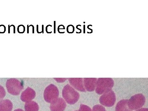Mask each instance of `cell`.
Listing matches in <instances>:
<instances>
[{"instance_id": "cell-23", "label": "cell", "mask_w": 148, "mask_h": 111, "mask_svg": "<svg viewBox=\"0 0 148 111\" xmlns=\"http://www.w3.org/2000/svg\"><path fill=\"white\" fill-rule=\"evenodd\" d=\"M30 27H32V33L33 34H34V26H33V25H30Z\"/></svg>"}, {"instance_id": "cell-18", "label": "cell", "mask_w": 148, "mask_h": 111, "mask_svg": "<svg viewBox=\"0 0 148 111\" xmlns=\"http://www.w3.org/2000/svg\"><path fill=\"white\" fill-rule=\"evenodd\" d=\"M5 95V91L4 88L0 85V100L3 99Z\"/></svg>"}, {"instance_id": "cell-2", "label": "cell", "mask_w": 148, "mask_h": 111, "mask_svg": "<svg viewBox=\"0 0 148 111\" xmlns=\"http://www.w3.org/2000/svg\"><path fill=\"white\" fill-rule=\"evenodd\" d=\"M62 96L68 104L73 105L79 99V93L73 88L68 84L65 86L62 90Z\"/></svg>"}, {"instance_id": "cell-14", "label": "cell", "mask_w": 148, "mask_h": 111, "mask_svg": "<svg viewBox=\"0 0 148 111\" xmlns=\"http://www.w3.org/2000/svg\"><path fill=\"white\" fill-rule=\"evenodd\" d=\"M92 111H106L104 107L101 105H97L93 106Z\"/></svg>"}, {"instance_id": "cell-16", "label": "cell", "mask_w": 148, "mask_h": 111, "mask_svg": "<svg viewBox=\"0 0 148 111\" xmlns=\"http://www.w3.org/2000/svg\"><path fill=\"white\" fill-rule=\"evenodd\" d=\"M25 31H26V29L24 25H19L17 27V32L19 34H24Z\"/></svg>"}, {"instance_id": "cell-15", "label": "cell", "mask_w": 148, "mask_h": 111, "mask_svg": "<svg viewBox=\"0 0 148 111\" xmlns=\"http://www.w3.org/2000/svg\"><path fill=\"white\" fill-rule=\"evenodd\" d=\"M78 111H92V110L88 106L81 104L79 110Z\"/></svg>"}, {"instance_id": "cell-21", "label": "cell", "mask_w": 148, "mask_h": 111, "mask_svg": "<svg viewBox=\"0 0 148 111\" xmlns=\"http://www.w3.org/2000/svg\"><path fill=\"white\" fill-rule=\"evenodd\" d=\"M65 27H64V25H60L58 27V32L59 33L60 32V30H65Z\"/></svg>"}, {"instance_id": "cell-8", "label": "cell", "mask_w": 148, "mask_h": 111, "mask_svg": "<svg viewBox=\"0 0 148 111\" xmlns=\"http://www.w3.org/2000/svg\"><path fill=\"white\" fill-rule=\"evenodd\" d=\"M69 80L70 84L77 90L81 92H86L84 85L83 78H69Z\"/></svg>"}, {"instance_id": "cell-29", "label": "cell", "mask_w": 148, "mask_h": 111, "mask_svg": "<svg viewBox=\"0 0 148 111\" xmlns=\"http://www.w3.org/2000/svg\"><path fill=\"white\" fill-rule=\"evenodd\" d=\"M42 33L44 34V25H42Z\"/></svg>"}, {"instance_id": "cell-11", "label": "cell", "mask_w": 148, "mask_h": 111, "mask_svg": "<svg viewBox=\"0 0 148 111\" xmlns=\"http://www.w3.org/2000/svg\"><path fill=\"white\" fill-rule=\"evenodd\" d=\"M12 103L9 100H3L0 101V111H11L12 110Z\"/></svg>"}, {"instance_id": "cell-27", "label": "cell", "mask_w": 148, "mask_h": 111, "mask_svg": "<svg viewBox=\"0 0 148 111\" xmlns=\"http://www.w3.org/2000/svg\"><path fill=\"white\" fill-rule=\"evenodd\" d=\"M10 25H8V34H10Z\"/></svg>"}, {"instance_id": "cell-13", "label": "cell", "mask_w": 148, "mask_h": 111, "mask_svg": "<svg viewBox=\"0 0 148 111\" xmlns=\"http://www.w3.org/2000/svg\"><path fill=\"white\" fill-rule=\"evenodd\" d=\"M25 105L31 107L30 108L25 109L26 111H38L39 110V106L37 103L34 101L31 102H27Z\"/></svg>"}, {"instance_id": "cell-5", "label": "cell", "mask_w": 148, "mask_h": 111, "mask_svg": "<svg viewBox=\"0 0 148 111\" xmlns=\"http://www.w3.org/2000/svg\"><path fill=\"white\" fill-rule=\"evenodd\" d=\"M59 95L58 88L53 84H51L46 88L44 93L45 100L49 103H52L57 100Z\"/></svg>"}, {"instance_id": "cell-20", "label": "cell", "mask_w": 148, "mask_h": 111, "mask_svg": "<svg viewBox=\"0 0 148 111\" xmlns=\"http://www.w3.org/2000/svg\"><path fill=\"white\" fill-rule=\"evenodd\" d=\"M56 81H57V82L62 83L65 82V81L68 79L67 78H54Z\"/></svg>"}, {"instance_id": "cell-22", "label": "cell", "mask_w": 148, "mask_h": 111, "mask_svg": "<svg viewBox=\"0 0 148 111\" xmlns=\"http://www.w3.org/2000/svg\"><path fill=\"white\" fill-rule=\"evenodd\" d=\"M135 111H148V108H144L138 109V110H137Z\"/></svg>"}, {"instance_id": "cell-30", "label": "cell", "mask_w": 148, "mask_h": 111, "mask_svg": "<svg viewBox=\"0 0 148 111\" xmlns=\"http://www.w3.org/2000/svg\"><path fill=\"white\" fill-rule=\"evenodd\" d=\"M78 111L77 110H76V111Z\"/></svg>"}, {"instance_id": "cell-26", "label": "cell", "mask_w": 148, "mask_h": 111, "mask_svg": "<svg viewBox=\"0 0 148 111\" xmlns=\"http://www.w3.org/2000/svg\"><path fill=\"white\" fill-rule=\"evenodd\" d=\"M29 25H27V34H29Z\"/></svg>"}, {"instance_id": "cell-1", "label": "cell", "mask_w": 148, "mask_h": 111, "mask_svg": "<svg viewBox=\"0 0 148 111\" xmlns=\"http://www.w3.org/2000/svg\"><path fill=\"white\" fill-rule=\"evenodd\" d=\"M114 85L113 79L110 78H100L97 79L95 92L102 95L110 91Z\"/></svg>"}, {"instance_id": "cell-19", "label": "cell", "mask_w": 148, "mask_h": 111, "mask_svg": "<svg viewBox=\"0 0 148 111\" xmlns=\"http://www.w3.org/2000/svg\"><path fill=\"white\" fill-rule=\"evenodd\" d=\"M6 32V27L4 25H0V34H4Z\"/></svg>"}, {"instance_id": "cell-12", "label": "cell", "mask_w": 148, "mask_h": 111, "mask_svg": "<svg viewBox=\"0 0 148 111\" xmlns=\"http://www.w3.org/2000/svg\"><path fill=\"white\" fill-rule=\"evenodd\" d=\"M128 100H122L119 102L116 107V111H132L127 106Z\"/></svg>"}, {"instance_id": "cell-9", "label": "cell", "mask_w": 148, "mask_h": 111, "mask_svg": "<svg viewBox=\"0 0 148 111\" xmlns=\"http://www.w3.org/2000/svg\"><path fill=\"white\" fill-rule=\"evenodd\" d=\"M97 79L96 78H84L83 79L84 85L85 89L87 91L92 92L95 90L96 87V84Z\"/></svg>"}, {"instance_id": "cell-10", "label": "cell", "mask_w": 148, "mask_h": 111, "mask_svg": "<svg viewBox=\"0 0 148 111\" xmlns=\"http://www.w3.org/2000/svg\"><path fill=\"white\" fill-rule=\"evenodd\" d=\"M36 93L34 90L31 88L28 87L26 90L22 92L21 99L24 102H29L34 98Z\"/></svg>"}, {"instance_id": "cell-6", "label": "cell", "mask_w": 148, "mask_h": 111, "mask_svg": "<svg viewBox=\"0 0 148 111\" xmlns=\"http://www.w3.org/2000/svg\"><path fill=\"white\" fill-rule=\"evenodd\" d=\"M100 103L101 105L107 107H112L116 101V96L113 90L104 93L100 97Z\"/></svg>"}, {"instance_id": "cell-7", "label": "cell", "mask_w": 148, "mask_h": 111, "mask_svg": "<svg viewBox=\"0 0 148 111\" xmlns=\"http://www.w3.org/2000/svg\"><path fill=\"white\" fill-rule=\"evenodd\" d=\"M66 107V102L63 98H60L51 103L50 110L51 111H64Z\"/></svg>"}, {"instance_id": "cell-28", "label": "cell", "mask_w": 148, "mask_h": 111, "mask_svg": "<svg viewBox=\"0 0 148 111\" xmlns=\"http://www.w3.org/2000/svg\"><path fill=\"white\" fill-rule=\"evenodd\" d=\"M14 111H24L23 110H21V109H17V110H15Z\"/></svg>"}, {"instance_id": "cell-17", "label": "cell", "mask_w": 148, "mask_h": 111, "mask_svg": "<svg viewBox=\"0 0 148 111\" xmlns=\"http://www.w3.org/2000/svg\"><path fill=\"white\" fill-rule=\"evenodd\" d=\"M67 32L69 34H73L75 32V27H74L73 25H69L67 27Z\"/></svg>"}, {"instance_id": "cell-24", "label": "cell", "mask_w": 148, "mask_h": 111, "mask_svg": "<svg viewBox=\"0 0 148 111\" xmlns=\"http://www.w3.org/2000/svg\"><path fill=\"white\" fill-rule=\"evenodd\" d=\"M10 27H13V33L15 34V27L14 25H11Z\"/></svg>"}, {"instance_id": "cell-25", "label": "cell", "mask_w": 148, "mask_h": 111, "mask_svg": "<svg viewBox=\"0 0 148 111\" xmlns=\"http://www.w3.org/2000/svg\"><path fill=\"white\" fill-rule=\"evenodd\" d=\"M54 33L56 34V21H54Z\"/></svg>"}, {"instance_id": "cell-3", "label": "cell", "mask_w": 148, "mask_h": 111, "mask_svg": "<svg viewBox=\"0 0 148 111\" xmlns=\"http://www.w3.org/2000/svg\"><path fill=\"white\" fill-rule=\"evenodd\" d=\"M146 98L143 94L139 93L132 96L127 102V106L131 111L141 108L145 105Z\"/></svg>"}, {"instance_id": "cell-4", "label": "cell", "mask_w": 148, "mask_h": 111, "mask_svg": "<svg viewBox=\"0 0 148 111\" xmlns=\"http://www.w3.org/2000/svg\"><path fill=\"white\" fill-rule=\"evenodd\" d=\"M8 91L12 95H18L24 86L19 81L16 79L12 78L8 80L6 84Z\"/></svg>"}]
</instances>
